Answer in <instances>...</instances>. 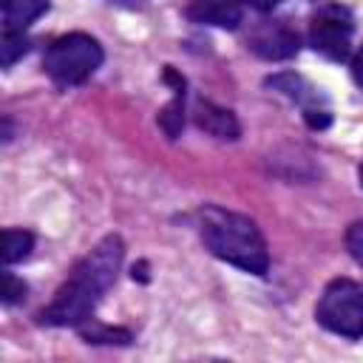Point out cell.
Listing matches in <instances>:
<instances>
[{"mask_svg":"<svg viewBox=\"0 0 363 363\" xmlns=\"http://www.w3.org/2000/svg\"><path fill=\"white\" fill-rule=\"evenodd\" d=\"M125 255V244L119 235H105L68 275V281L57 289L54 301L40 312V323L48 326H79L91 318L99 298L111 289L119 275Z\"/></svg>","mask_w":363,"mask_h":363,"instance_id":"1","label":"cell"},{"mask_svg":"<svg viewBox=\"0 0 363 363\" xmlns=\"http://www.w3.org/2000/svg\"><path fill=\"white\" fill-rule=\"evenodd\" d=\"M199 235L216 258H221L244 272L264 275L269 267L267 241H264L258 224L241 213H233V210H224L216 204L204 207L199 213Z\"/></svg>","mask_w":363,"mask_h":363,"instance_id":"2","label":"cell"},{"mask_svg":"<svg viewBox=\"0 0 363 363\" xmlns=\"http://www.w3.org/2000/svg\"><path fill=\"white\" fill-rule=\"evenodd\" d=\"M99 65H102V45L82 31L57 37L43 57V68L57 85H79Z\"/></svg>","mask_w":363,"mask_h":363,"instance_id":"3","label":"cell"},{"mask_svg":"<svg viewBox=\"0 0 363 363\" xmlns=\"http://www.w3.org/2000/svg\"><path fill=\"white\" fill-rule=\"evenodd\" d=\"M315 318L323 329L357 340L363 337V289L360 284H354L352 278H335L326 284L318 306H315Z\"/></svg>","mask_w":363,"mask_h":363,"instance_id":"4","label":"cell"},{"mask_svg":"<svg viewBox=\"0 0 363 363\" xmlns=\"http://www.w3.org/2000/svg\"><path fill=\"white\" fill-rule=\"evenodd\" d=\"M309 43L318 54L340 62L349 57V45H352V20L346 17L343 9H326L323 14H318L312 20L309 28Z\"/></svg>","mask_w":363,"mask_h":363,"instance_id":"5","label":"cell"},{"mask_svg":"<svg viewBox=\"0 0 363 363\" xmlns=\"http://www.w3.org/2000/svg\"><path fill=\"white\" fill-rule=\"evenodd\" d=\"M247 43H250L252 54H258L261 60H269V62L289 60L298 54V34L284 23H267V26L255 28Z\"/></svg>","mask_w":363,"mask_h":363,"instance_id":"6","label":"cell"},{"mask_svg":"<svg viewBox=\"0 0 363 363\" xmlns=\"http://www.w3.org/2000/svg\"><path fill=\"white\" fill-rule=\"evenodd\" d=\"M190 17L196 23L235 28L244 14V0H190Z\"/></svg>","mask_w":363,"mask_h":363,"instance_id":"7","label":"cell"},{"mask_svg":"<svg viewBox=\"0 0 363 363\" xmlns=\"http://www.w3.org/2000/svg\"><path fill=\"white\" fill-rule=\"evenodd\" d=\"M193 119H196V125L204 133H210L216 139H238V133H241V125H238L235 113L227 111V108H221V105H213L207 99H199L196 102Z\"/></svg>","mask_w":363,"mask_h":363,"instance_id":"8","label":"cell"},{"mask_svg":"<svg viewBox=\"0 0 363 363\" xmlns=\"http://www.w3.org/2000/svg\"><path fill=\"white\" fill-rule=\"evenodd\" d=\"M45 9L48 0H3V31H23Z\"/></svg>","mask_w":363,"mask_h":363,"instance_id":"9","label":"cell"},{"mask_svg":"<svg viewBox=\"0 0 363 363\" xmlns=\"http://www.w3.org/2000/svg\"><path fill=\"white\" fill-rule=\"evenodd\" d=\"M267 85H272L275 91H281V94H286L289 99L301 102L303 111H306V108H315L318 91H315L303 77H298V74H275V77L267 79Z\"/></svg>","mask_w":363,"mask_h":363,"instance_id":"10","label":"cell"},{"mask_svg":"<svg viewBox=\"0 0 363 363\" xmlns=\"http://www.w3.org/2000/svg\"><path fill=\"white\" fill-rule=\"evenodd\" d=\"M31 247H34V235L28 230H14V227L3 230V252L0 255H3V264L6 267L28 258Z\"/></svg>","mask_w":363,"mask_h":363,"instance_id":"11","label":"cell"},{"mask_svg":"<svg viewBox=\"0 0 363 363\" xmlns=\"http://www.w3.org/2000/svg\"><path fill=\"white\" fill-rule=\"evenodd\" d=\"M79 335L88 340V343H119V346H128L130 343V332L122 329V326H108V323H96V320H85L79 323Z\"/></svg>","mask_w":363,"mask_h":363,"instance_id":"12","label":"cell"},{"mask_svg":"<svg viewBox=\"0 0 363 363\" xmlns=\"http://www.w3.org/2000/svg\"><path fill=\"white\" fill-rule=\"evenodd\" d=\"M159 128L167 139H176L184 128V94H176L162 111H159Z\"/></svg>","mask_w":363,"mask_h":363,"instance_id":"13","label":"cell"},{"mask_svg":"<svg viewBox=\"0 0 363 363\" xmlns=\"http://www.w3.org/2000/svg\"><path fill=\"white\" fill-rule=\"evenodd\" d=\"M26 51H28V37L23 31H3V40H0V65L3 68H11Z\"/></svg>","mask_w":363,"mask_h":363,"instance_id":"14","label":"cell"},{"mask_svg":"<svg viewBox=\"0 0 363 363\" xmlns=\"http://www.w3.org/2000/svg\"><path fill=\"white\" fill-rule=\"evenodd\" d=\"M23 295H26V284H23V278H17L14 272H3V289H0V298H3V303H17V301H23Z\"/></svg>","mask_w":363,"mask_h":363,"instance_id":"15","label":"cell"},{"mask_svg":"<svg viewBox=\"0 0 363 363\" xmlns=\"http://www.w3.org/2000/svg\"><path fill=\"white\" fill-rule=\"evenodd\" d=\"M346 250L363 267V221L349 224V230H346Z\"/></svg>","mask_w":363,"mask_h":363,"instance_id":"16","label":"cell"},{"mask_svg":"<svg viewBox=\"0 0 363 363\" xmlns=\"http://www.w3.org/2000/svg\"><path fill=\"white\" fill-rule=\"evenodd\" d=\"M303 119H306V125L309 128H329V122H332V116H329V111L326 108H306L303 111Z\"/></svg>","mask_w":363,"mask_h":363,"instance_id":"17","label":"cell"},{"mask_svg":"<svg viewBox=\"0 0 363 363\" xmlns=\"http://www.w3.org/2000/svg\"><path fill=\"white\" fill-rule=\"evenodd\" d=\"M244 3H250L252 9H258V11H272L281 0H244Z\"/></svg>","mask_w":363,"mask_h":363,"instance_id":"18","label":"cell"},{"mask_svg":"<svg viewBox=\"0 0 363 363\" xmlns=\"http://www.w3.org/2000/svg\"><path fill=\"white\" fill-rule=\"evenodd\" d=\"M352 68H354V79L363 85V48H360V54L354 57V62H352Z\"/></svg>","mask_w":363,"mask_h":363,"instance_id":"19","label":"cell"},{"mask_svg":"<svg viewBox=\"0 0 363 363\" xmlns=\"http://www.w3.org/2000/svg\"><path fill=\"white\" fill-rule=\"evenodd\" d=\"M145 264H139V267H133V278H139V281H147V275H145Z\"/></svg>","mask_w":363,"mask_h":363,"instance_id":"20","label":"cell"}]
</instances>
